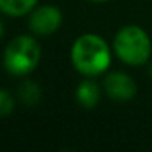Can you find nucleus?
Masks as SVG:
<instances>
[{
    "label": "nucleus",
    "instance_id": "1",
    "mask_svg": "<svg viewBox=\"0 0 152 152\" xmlns=\"http://www.w3.org/2000/svg\"><path fill=\"white\" fill-rule=\"evenodd\" d=\"M70 61L82 75L96 77L108 70L111 64V51L102 36L87 33L79 36L72 44Z\"/></svg>",
    "mask_w": 152,
    "mask_h": 152
},
{
    "label": "nucleus",
    "instance_id": "2",
    "mask_svg": "<svg viewBox=\"0 0 152 152\" xmlns=\"http://www.w3.org/2000/svg\"><path fill=\"white\" fill-rule=\"evenodd\" d=\"M113 49L124 64L132 67L144 66L152 54V41L141 26L129 25L115 34Z\"/></svg>",
    "mask_w": 152,
    "mask_h": 152
},
{
    "label": "nucleus",
    "instance_id": "3",
    "mask_svg": "<svg viewBox=\"0 0 152 152\" xmlns=\"http://www.w3.org/2000/svg\"><path fill=\"white\" fill-rule=\"evenodd\" d=\"M41 46L33 36H17L7 44L4 53V67L12 75H26L38 67Z\"/></svg>",
    "mask_w": 152,
    "mask_h": 152
},
{
    "label": "nucleus",
    "instance_id": "4",
    "mask_svg": "<svg viewBox=\"0 0 152 152\" xmlns=\"http://www.w3.org/2000/svg\"><path fill=\"white\" fill-rule=\"evenodd\" d=\"M62 25V12L56 5L34 7L28 18V28L38 36H51Z\"/></svg>",
    "mask_w": 152,
    "mask_h": 152
},
{
    "label": "nucleus",
    "instance_id": "5",
    "mask_svg": "<svg viewBox=\"0 0 152 152\" xmlns=\"http://www.w3.org/2000/svg\"><path fill=\"white\" fill-rule=\"evenodd\" d=\"M103 88L110 98L116 102H129L137 93L134 79L124 72H111L103 80Z\"/></svg>",
    "mask_w": 152,
    "mask_h": 152
},
{
    "label": "nucleus",
    "instance_id": "6",
    "mask_svg": "<svg viewBox=\"0 0 152 152\" xmlns=\"http://www.w3.org/2000/svg\"><path fill=\"white\" fill-rule=\"evenodd\" d=\"M75 96L80 106L95 108L100 102V87L96 85V82L92 80V77H88L87 80L79 83V87L75 90Z\"/></svg>",
    "mask_w": 152,
    "mask_h": 152
},
{
    "label": "nucleus",
    "instance_id": "7",
    "mask_svg": "<svg viewBox=\"0 0 152 152\" xmlns=\"http://www.w3.org/2000/svg\"><path fill=\"white\" fill-rule=\"evenodd\" d=\"M38 5V0H0V12L7 17L30 15Z\"/></svg>",
    "mask_w": 152,
    "mask_h": 152
},
{
    "label": "nucleus",
    "instance_id": "8",
    "mask_svg": "<svg viewBox=\"0 0 152 152\" xmlns=\"http://www.w3.org/2000/svg\"><path fill=\"white\" fill-rule=\"evenodd\" d=\"M18 98H20L21 103H25L28 106L36 105L41 98L39 85L36 82H33V80H25L20 85V88H18Z\"/></svg>",
    "mask_w": 152,
    "mask_h": 152
},
{
    "label": "nucleus",
    "instance_id": "9",
    "mask_svg": "<svg viewBox=\"0 0 152 152\" xmlns=\"http://www.w3.org/2000/svg\"><path fill=\"white\" fill-rule=\"evenodd\" d=\"M15 110V98L7 92V90L0 88V118L10 116Z\"/></svg>",
    "mask_w": 152,
    "mask_h": 152
},
{
    "label": "nucleus",
    "instance_id": "10",
    "mask_svg": "<svg viewBox=\"0 0 152 152\" xmlns=\"http://www.w3.org/2000/svg\"><path fill=\"white\" fill-rule=\"evenodd\" d=\"M4 31H5V26H4V23L0 21V39H2V36H4Z\"/></svg>",
    "mask_w": 152,
    "mask_h": 152
},
{
    "label": "nucleus",
    "instance_id": "11",
    "mask_svg": "<svg viewBox=\"0 0 152 152\" xmlns=\"http://www.w3.org/2000/svg\"><path fill=\"white\" fill-rule=\"evenodd\" d=\"M90 2H98V4H102V2H108V0H90Z\"/></svg>",
    "mask_w": 152,
    "mask_h": 152
},
{
    "label": "nucleus",
    "instance_id": "12",
    "mask_svg": "<svg viewBox=\"0 0 152 152\" xmlns=\"http://www.w3.org/2000/svg\"><path fill=\"white\" fill-rule=\"evenodd\" d=\"M149 74H151V77H152V64H151V69H149Z\"/></svg>",
    "mask_w": 152,
    "mask_h": 152
}]
</instances>
